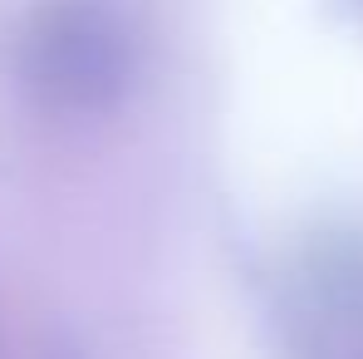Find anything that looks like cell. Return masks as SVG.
<instances>
[{
  "label": "cell",
  "instance_id": "obj_1",
  "mask_svg": "<svg viewBox=\"0 0 363 359\" xmlns=\"http://www.w3.org/2000/svg\"><path fill=\"white\" fill-rule=\"evenodd\" d=\"M133 69L138 45L113 0H40L15 35V74L50 114H108Z\"/></svg>",
  "mask_w": 363,
  "mask_h": 359
}]
</instances>
